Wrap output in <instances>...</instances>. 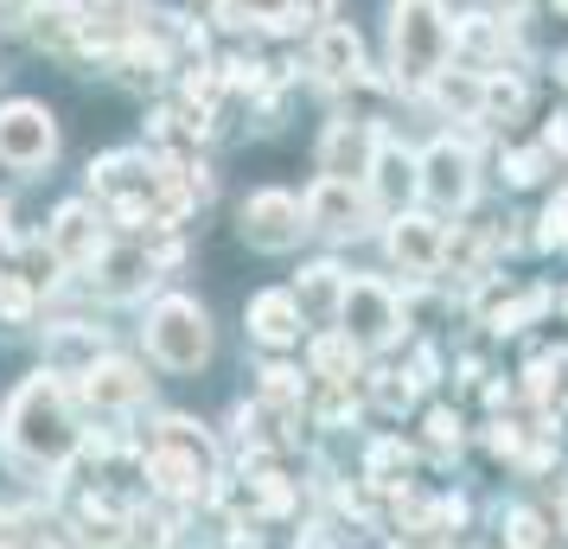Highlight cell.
Instances as JSON below:
<instances>
[{
    "label": "cell",
    "mask_w": 568,
    "mask_h": 549,
    "mask_svg": "<svg viewBox=\"0 0 568 549\" xmlns=\"http://www.w3.org/2000/svg\"><path fill=\"white\" fill-rule=\"evenodd\" d=\"M542 236H549V243H568V199L562 205H549V231Z\"/></svg>",
    "instance_id": "cell-22"
},
{
    "label": "cell",
    "mask_w": 568,
    "mask_h": 549,
    "mask_svg": "<svg viewBox=\"0 0 568 549\" xmlns=\"http://www.w3.org/2000/svg\"><path fill=\"white\" fill-rule=\"evenodd\" d=\"M58 154V122L45 103H7L0 109V166H13V173H39V166H52Z\"/></svg>",
    "instance_id": "cell-4"
},
{
    "label": "cell",
    "mask_w": 568,
    "mask_h": 549,
    "mask_svg": "<svg viewBox=\"0 0 568 549\" xmlns=\"http://www.w3.org/2000/svg\"><path fill=\"white\" fill-rule=\"evenodd\" d=\"M422 192H428L435 205H466V199H473V160H466L454 141H440L435 154L422 160Z\"/></svg>",
    "instance_id": "cell-9"
},
{
    "label": "cell",
    "mask_w": 568,
    "mask_h": 549,
    "mask_svg": "<svg viewBox=\"0 0 568 549\" xmlns=\"http://www.w3.org/2000/svg\"><path fill=\"white\" fill-rule=\"evenodd\" d=\"M301 205H307V231H326V236H358L364 217H371L364 199L352 192V180H320Z\"/></svg>",
    "instance_id": "cell-8"
},
{
    "label": "cell",
    "mask_w": 568,
    "mask_h": 549,
    "mask_svg": "<svg viewBox=\"0 0 568 549\" xmlns=\"http://www.w3.org/2000/svg\"><path fill=\"white\" fill-rule=\"evenodd\" d=\"M511 543L517 549H537L542 537H537V518H511Z\"/></svg>",
    "instance_id": "cell-21"
},
{
    "label": "cell",
    "mask_w": 568,
    "mask_h": 549,
    "mask_svg": "<svg viewBox=\"0 0 568 549\" xmlns=\"http://www.w3.org/2000/svg\"><path fill=\"white\" fill-rule=\"evenodd\" d=\"M97 352H103V339H90V326H78V319L45 333V370H58V377L97 370Z\"/></svg>",
    "instance_id": "cell-12"
},
{
    "label": "cell",
    "mask_w": 568,
    "mask_h": 549,
    "mask_svg": "<svg viewBox=\"0 0 568 549\" xmlns=\"http://www.w3.org/2000/svg\"><path fill=\"white\" fill-rule=\"evenodd\" d=\"M371 173H377V199H384L389 211L422 192V166H415L409 154H396V148H384V154L371 160Z\"/></svg>",
    "instance_id": "cell-17"
},
{
    "label": "cell",
    "mask_w": 568,
    "mask_h": 549,
    "mask_svg": "<svg viewBox=\"0 0 568 549\" xmlns=\"http://www.w3.org/2000/svg\"><path fill=\"white\" fill-rule=\"evenodd\" d=\"M491 7H524V0H491Z\"/></svg>",
    "instance_id": "cell-23"
},
{
    "label": "cell",
    "mask_w": 568,
    "mask_h": 549,
    "mask_svg": "<svg viewBox=\"0 0 568 549\" xmlns=\"http://www.w3.org/2000/svg\"><path fill=\"white\" fill-rule=\"evenodd\" d=\"M262 396H268V403H282V409H294V403H301V384H294V370L268 365V370H262Z\"/></svg>",
    "instance_id": "cell-19"
},
{
    "label": "cell",
    "mask_w": 568,
    "mask_h": 549,
    "mask_svg": "<svg viewBox=\"0 0 568 549\" xmlns=\"http://www.w3.org/2000/svg\"><path fill=\"white\" fill-rule=\"evenodd\" d=\"M141 333H148V352H154L160 370H199L211 358V319L185 294H166L154 314H148Z\"/></svg>",
    "instance_id": "cell-2"
},
{
    "label": "cell",
    "mask_w": 568,
    "mask_h": 549,
    "mask_svg": "<svg viewBox=\"0 0 568 549\" xmlns=\"http://www.w3.org/2000/svg\"><path fill=\"white\" fill-rule=\"evenodd\" d=\"M389 256L403 262L409 275H428L440 262V231L428 224V217H403L396 231H389Z\"/></svg>",
    "instance_id": "cell-14"
},
{
    "label": "cell",
    "mask_w": 568,
    "mask_h": 549,
    "mask_svg": "<svg viewBox=\"0 0 568 549\" xmlns=\"http://www.w3.org/2000/svg\"><path fill=\"white\" fill-rule=\"evenodd\" d=\"M447 20H440V0H396V27H389V45H396V78H435L440 58H447Z\"/></svg>",
    "instance_id": "cell-3"
},
{
    "label": "cell",
    "mask_w": 568,
    "mask_h": 549,
    "mask_svg": "<svg viewBox=\"0 0 568 549\" xmlns=\"http://www.w3.org/2000/svg\"><path fill=\"white\" fill-rule=\"evenodd\" d=\"M320 166H326V180H352V173H364V166H371V122H358V115H338L333 129H326Z\"/></svg>",
    "instance_id": "cell-10"
},
{
    "label": "cell",
    "mask_w": 568,
    "mask_h": 549,
    "mask_svg": "<svg viewBox=\"0 0 568 549\" xmlns=\"http://www.w3.org/2000/svg\"><path fill=\"white\" fill-rule=\"evenodd\" d=\"M83 396H90L97 409H134V403L148 396V377L134 365H122V358H109V365L83 370Z\"/></svg>",
    "instance_id": "cell-11"
},
{
    "label": "cell",
    "mask_w": 568,
    "mask_h": 549,
    "mask_svg": "<svg viewBox=\"0 0 568 549\" xmlns=\"http://www.w3.org/2000/svg\"><path fill=\"white\" fill-rule=\"evenodd\" d=\"M301 231H307V205L301 199H287V192H250L243 199V236L256 250H287Z\"/></svg>",
    "instance_id": "cell-6"
},
{
    "label": "cell",
    "mask_w": 568,
    "mask_h": 549,
    "mask_svg": "<svg viewBox=\"0 0 568 549\" xmlns=\"http://www.w3.org/2000/svg\"><path fill=\"white\" fill-rule=\"evenodd\" d=\"M301 301L294 294H256L250 301V333H256L262 345H294L301 339Z\"/></svg>",
    "instance_id": "cell-13"
},
{
    "label": "cell",
    "mask_w": 568,
    "mask_h": 549,
    "mask_svg": "<svg viewBox=\"0 0 568 549\" xmlns=\"http://www.w3.org/2000/svg\"><path fill=\"white\" fill-rule=\"evenodd\" d=\"M7 441L13 454H27L39 467H64L78 454V416H71V396L58 384V370H32L27 384L7 403Z\"/></svg>",
    "instance_id": "cell-1"
},
{
    "label": "cell",
    "mask_w": 568,
    "mask_h": 549,
    "mask_svg": "<svg viewBox=\"0 0 568 549\" xmlns=\"http://www.w3.org/2000/svg\"><path fill=\"white\" fill-rule=\"evenodd\" d=\"M45 0H0V27H32Z\"/></svg>",
    "instance_id": "cell-20"
},
{
    "label": "cell",
    "mask_w": 568,
    "mask_h": 549,
    "mask_svg": "<svg viewBox=\"0 0 568 549\" xmlns=\"http://www.w3.org/2000/svg\"><path fill=\"white\" fill-rule=\"evenodd\" d=\"M32 32H39L45 52H78L83 39H90V20H83V7H71V0H45Z\"/></svg>",
    "instance_id": "cell-15"
},
{
    "label": "cell",
    "mask_w": 568,
    "mask_h": 549,
    "mask_svg": "<svg viewBox=\"0 0 568 549\" xmlns=\"http://www.w3.org/2000/svg\"><path fill=\"white\" fill-rule=\"evenodd\" d=\"M313 64H320L326 78H352V71H358V39H352L345 27H326L320 45H313Z\"/></svg>",
    "instance_id": "cell-18"
},
{
    "label": "cell",
    "mask_w": 568,
    "mask_h": 549,
    "mask_svg": "<svg viewBox=\"0 0 568 549\" xmlns=\"http://www.w3.org/2000/svg\"><path fill=\"white\" fill-rule=\"evenodd\" d=\"M345 288H352V282H338L333 262H320V268H307V275H301L294 301H301V314H307V319H333L338 307H345Z\"/></svg>",
    "instance_id": "cell-16"
},
{
    "label": "cell",
    "mask_w": 568,
    "mask_h": 549,
    "mask_svg": "<svg viewBox=\"0 0 568 549\" xmlns=\"http://www.w3.org/2000/svg\"><path fill=\"white\" fill-rule=\"evenodd\" d=\"M338 326H345L352 345H389L396 339V294L384 282H352L345 307H338Z\"/></svg>",
    "instance_id": "cell-5"
},
{
    "label": "cell",
    "mask_w": 568,
    "mask_h": 549,
    "mask_svg": "<svg viewBox=\"0 0 568 549\" xmlns=\"http://www.w3.org/2000/svg\"><path fill=\"white\" fill-rule=\"evenodd\" d=\"M45 243H52V262H58V268H90V262H103V224H97V211L83 205V199L58 205Z\"/></svg>",
    "instance_id": "cell-7"
}]
</instances>
